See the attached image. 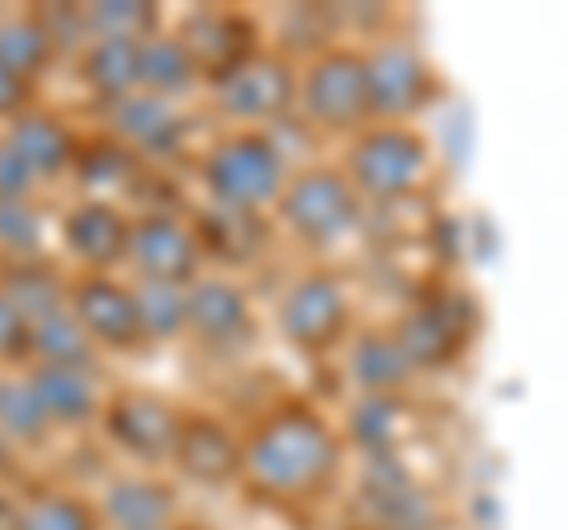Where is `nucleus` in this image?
Listing matches in <instances>:
<instances>
[{"label": "nucleus", "instance_id": "aec40b11", "mask_svg": "<svg viewBox=\"0 0 568 530\" xmlns=\"http://www.w3.org/2000/svg\"><path fill=\"white\" fill-rule=\"evenodd\" d=\"M194 81V58L181 39H142V85L152 95H175Z\"/></svg>", "mask_w": 568, "mask_h": 530}, {"label": "nucleus", "instance_id": "a211bd4d", "mask_svg": "<svg viewBox=\"0 0 568 530\" xmlns=\"http://www.w3.org/2000/svg\"><path fill=\"white\" fill-rule=\"evenodd\" d=\"M114 114H119V133L133 147H148V152L171 147L175 133H181V114L162 95H129V100H119Z\"/></svg>", "mask_w": 568, "mask_h": 530}, {"label": "nucleus", "instance_id": "393cba45", "mask_svg": "<svg viewBox=\"0 0 568 530\" xmlns=\"http://www.w3.org/2000/svg\"><path fill=\"white\" fill-rule=\"evenodd\" d=\"M0 298L24 313V317H29V327H33V323H43V317H52V313L62 308L58 279L43 275V271H20V275H10V279H6V289H0Z\"/></svg>", "mask_w": 568, "mask_h": 530}, {"label": "nucleus", "instance_id": "f3484780", "mask_svg": "<svg viewBox=\"0 0 568 530\" xmlns=\"http://www.w3.org/2000/svg\"><path fill=\"white\" fill-rule=\"evenodd\" d=\"M110 521L119 530H166L171 526V492L148 479H123L110 488Z\"/></svg>", "mask_w": 568, "mask_h": 530}, {"label": "nucleus", "instance_id": "c756f323", "mask_svg": "<svg viewBox=\"0 0 568 530\" xmlns=\"http://www.w3.org/2000/svg\"><path fill=\"white\" fill-rule=\"evenodd\" d=\"M29 185H33V171L14 156L10 143H0V204H20Z\"/></svg>", "mask_w": 568, "mask_h": 530}, {"label": "nucleus", "instance_id": "dca6fc26", "mask_svg": "<svg viewBox=\"0 0 568 530\" xmlns=\"http://www.w3.org/2000/svg\"><path fill=\"white\" fill-rule=\"evenodd\" d=\"M190 327L204 342H233L246 327V298L227 279H209V285L190 289Z\"/></svg>", "mask_w": 568, "mask_h": 530}, {"label": "nucleus", "instance_id": "473e14b6", "mask_svg": "<svg viewBox=\"0 0 568 530\" xmlns=\"http://www.w3.org/2000/svg\"><path fill=\"white\" fill-rule=\"evenodd\" d=\"M166 530H171V526H166Z\"/></svg>", "mask_w": 568, "mask_h": 530}, {"label": "nucleus", "instance_id": "6e6552de", "mask_svg": "<svg viewBox=\"0 0 568 530\" xmlns=\"http://www.w3.org/2000/svg\"><path fill=\"white\" fill-rule=\"evenodd\" d=\"M219 91H223L227 114L275 119L294 95V77H290V67L275 62V58H246V62L233 67V72H223Z\"/></svg>", "mask_w": 568, "mask_h": 530}, {"label": "nucleus", "instance_id": "4468645a", "mask_svg": "<svg viewBox=\"0 0 568 530\" xmlns=\"http://www.w3.org/2000/svg\"><path fill=\"white\" fill-rule=\"evenodd\" d=\"M29 384L39 394L48 421H85L95 412V384L81 365H43Z\"/></svg>", "mask_w": 568, "mask_h": 530}, {"label": "nucleus", "instance_id": "7c9ffc66", "mask_svg": "<svg viewBox=\"0 0 568 530\" xmlns=\"http://www.w3.org/2000/svg\"><path fill=\"white\" fill-rule=\"evenodd\" d=\"M29 317L14 308V304H6L0 298V356H10V350H24L29 346Z\"/></svg>", "mask_w": 568, "mask_h": 530}, {"label": "nucleus", "instance_id": "423d86ee", "mask_svg": "<svg viewBox=\"0 0 568 530\" xmlns=\"http://www.w3.org/2000/svg\"><path fill=\"white\" fill-rule=\"evenodd\" d=\"M342 323H346V294L327 275L298 279L280 304V327L290 332V342H298L304 350L327 346L336 332H342Z\"/></svg>", "mask_w": 568, "mask_h": 530}, {"label": "nucleus", "instance_id": "f257e3e1", "mask_svg": "<svg viewBox=\"0 0 568 530\" xmlns=\"http://www.w3.org/2000/svg\"><path fill=\"white\" fill-rule=\"evenodd\" d=\"M336 465V440L313 417H275L252 436L242 469L261 492L275 498H304Z\"/></svg>", "mask_w": 568, "mask_h": 530}, {"label": "nucleus", "instance_id": "6ab92c4d", "mask_svg": "<svg viewBox=\"0 0 568 530\" xmlns=\"http://www.w3.org/2000/svg\"><path fill=\"white\" fill-rule=\"evenodd\" d=\"M6 143L14 147V156L33 171V175H48V171H58L67 166V156H71V137L58 119H48V114H24L20 123L10 129Z\"/></svg>", "mask_w": 568, "mask_h": 530}, {"label": "nucleus", "instance_id": "1a4fd4ad", "mask_svg": "<svg viewBox=\"0 0 568 530\" xmlns=\"http://www.w3.org/2000/svg\"><path fill=\"white\" fill-rule=\"evenodd\" d=\"M185 421L175 417L171 402L162 398H152V394H123L114 408H110V431L123 450H133V455H166L175 450V436H181Z\"/></svg>", "mask_w": 568, "mask_h": 530}, {"label": "nucleus", "instance_id": "5701e85b", "mask_svg": "<svg viewBox=\"0 0 568 530\" xmlns=\"http://www.w3.org/2000/svg\"><path fill=\"white\" fill-rule=\"evenodd\" d=\"M48 48L52 39L33 24V20H10V24H0V67L14 77H33L39 67L48 62Z\"/></svg>", "mask_w": 568, "mask_h": 530}, {"label": "nucleus", "instance_id": "4be33fe9", "mask_svg": "<svg viewBox=\"0 0 568 530\" xmlns=\"http://www.w3.org/2000/svg\"><path fill=\"white\" fill-rule=\"evenodd\" d=\"M52 427L39 394H33V384L24 379H6L0 384V431H10L14 440H39L43 431Z\"/></svg>", "mask_w": 568, "mask_h": 530}, {"label": "nucleus", "instance_id": "9b49d317", "mask_svg": "<svg viewBox=\"0 0 568 530\" xmlns=\"http://www.w3.org/2000/svg\"><path fill=\"white\" fill-rule=\"evenodd\" d=\"M365 81H369V110L379 114H407L417 110L432 91V77L413 48H384L365 62Z\"/></svg>", "mask_w": 568, "mask_h": 530}, {"label": "nucleus", "instance_id": "20e7f679", "mask_svg": "<svg viewBox=\"0 0 568 530\" xmlns=\"http://www.w3.org/2000/svg\"><path fill=\"white\" fill-rule=\"evenodd\" d=\"M304 104L317 123H332V129L361 123V114L369 110L365 62L355 52H327V58H317L304 81Z\"/></svg>", "mask_w": 568, "mask_h": 530}, {"label": "nucleus", "instance_id": "2f4dec72", "mask_svg": "<svg viewBox=\"0 0 568 530\" xmlns=\"http://www.w3.org/2000/svg\"><path fill=\"white\" fill-rule=\"evenodd\" d=\"M20 95H24V81L14 77V72H6V67H0V114L14 110V104H20Z\"/></svg>", "mask_w": 568, "mask_h": 530}, {"label": "nucleus", "instance_id": "cd10ccee", "mask_svg": "<svg viewBox=\"0 0 568 530\" xmlns=\"http://www.w3.org/2000/svg\"><path fill=\"white\" fill-rule=\"evenodd\" d=\"M407 365L413 360H407V350L398 342H365L355 350V379L365 388H375V394H388L394 384H403Z\"/></svg>", "mask_w": 568, "mask_h": 530}, {"label": "nucleus", "instance_id": "412c9836", "mask_svg": "<svg viewBox=\"0 0 568 530\" xmlns=\"http://www.w3.org/2000/svg\"><path fill=\"white\" fill-rule=\"evenodd\" d=\"M29 346H39V356L48 365H85V356H91V332L81 327L77 313L58 308L52 317H43V323H33L29 332Z\"/></svg>", "mask_w": 568, "mask_h": 530}, {"label": "nucleus", "instance_id": "f8f14e48", "mask_svg": "<svg viewBox=\"0 0 568 530\" xmlns=\"http://www.w3.org/2000/svg\"><path fill=\"white\" fill-rule=\"evenodd\" d=\"M171 455H175V465H181L190 479H200V483H223V479H233V473L242 469L237 440L227 436L219 421H185Z\"/></svg>", "mask_w": 568, "mask_h": 530}, {"label": "nucleus", "instance_id": "bb28decb", "mask_svg": "<svg viewBox=\"0 0 568 530\" xmlns=\"http://www.w3.org/2000/svg\"><path fill=\"white\" fill-rule=\"evenodd\" d=\"M85 14V29L95 39H148V29L156 24V10L152 6H129V0H110V6H91L81 10Z\"/></svg>", "mask_w": 568, "mask_h": 530}, {"label": "nucleus", "instance_id": "2eb2a0df", "mask_svg": "<svg viewBox=\"0 0 568 530\" xmlns=\"http://www.w3.org/2000/svg\"><path fill=\"white\" fill-rule=\"evenodd\" d=\"M85 81L114 100H129L142 85V39H95L85 52Z\"/></svg>", "mask_w": 568, "mask_h": 530}, {"label": "nucleus", "instance_id": "f03ea898", "mask_svg": "<svg viewBox=\"0 0 568 530\" xmlns=\"http://www.w3.org/2000/svg\"><path fill=\"white\" fill-rule=\"evenodd\" d=\"M204 181L223 208L246 214V208H261L280 194L284 166H280V152L265 143V137L237 133V137H227V143L213 147V156L204 162Z\"/></svg>", "mask_w": 568, "mask_h": 530}, {"label": "nucleus", "instance_id": "c85d7f7f", "mask_svg": "<svg viewBox=\"0 0 568 530\" xmlns=\"http://www.w3.org/2000/svg\"><path fill=\"white\" fill-rule=\"evenodd\" d=\"M0 242L20 246V252H29V246L39 242V218H33V208L24 200L20 204H0Z\"/></svg>", "mask_w": 568, "mask_h": 530}, {"label": "nucleus", "instance_id": "a878e982", "mask_svg": "<svg viewBox=\"0 0 568 530\" xmlns=\"http://www.w3.org/2000/svg\"><path fill=\"white\" fill-rule=\"evenodd\" d=\"M14 530H95L91 507L67 498V492H48V498H33L20 511V526Z\"/></svg>", "mask_w": 568, "mask_h": 530}, {"label": "nucleus", "instance_id": "b1692460", "mask_svg": "<svg viewBox=\"0 0 568 530\" xmlns=\"http://www.w3.org/2000/svg\"><path fill=\"white\" fill-rule=\"evenodd\" d=\"M138 317H142V332H152V337L181 332L190 323V294L181 285H142L138 289Z\"/></svg>", "mask_w": 568, "mask_h": 530}, {"label": "nucleus", "instance_id": "ddd939ff", "mask_svg": "<svg viewBox=\"0 0 568 530\" xmlns=\"http://www.w3.org/2000/svg\"><path fill=\"white\" fill-rule=\"evenodd\" d=\"M129 233L133 227L123 223L110 204H81L77 214L67 218V242L71 252L91 265H110L114 256L129 252Z\"/></svg>", "mask_w": 568, "mask_h": 530}, {"label": "nucleus", "instance_id": "0eeeda50", "mask_svg": "<svg viewBox=\"0 0 568 530\" xmlns=\"http://www.w3.org/2000/svg\"><path fill=\"white\" fill-rule=\"evenodd\" d=\"M129 256L138 265L142 285H181V279L194 271V256H200V246H194V237L175 218L152 214V218L133 223Z\"/></svg>", "mask_w": 568, "mask_h": 530}, {"label": "nucleus", "instance_id": "39448f33", "mask_svg": "<svg viewBox=\"0 0 568 530\" xmlns=\"http://www.w3.org/2000/svg\"><path fill=\"white\" fill-rule=\"evenodd\" d=\"M284 218L304 237H336L355 218V190L336 171H308L284 190Z\"/></svg>", "mask_w": 568, "mask_h": 530}, {"label": "nucleus", "instance_id": "9d476101", "mask_svg": "<svg viewBox=\"0 0 568 530\" xmlns=\"http://www.w3.org/2000/svg\"><path fill=\"white\" fill-rule=\"evenodd\" d=\"M71 313L81 317V327L91 332V342H104V346H129L138 332H142L138 294L114 285V279H100V275L95 279H81Z\"/></svg>", "mask_w": 568, "mask_h": 530}, {"label": "nucleus", "instance_id": "7ed1b4c3", "mask_svg": "<svg viewBox=\"0 0 568 530\" xmlns=\"http://www.w3.org/2000/svg\"><path fill=\"white\" fill-rule=\"evenodd\" d=\"M351 171H355V185L369 190L375 200H398V194H407L422 181L426 147L403 129H375L355 143Z\"/></svg>", "mask_w": 568, "mask_h": 530}]
</instances>
